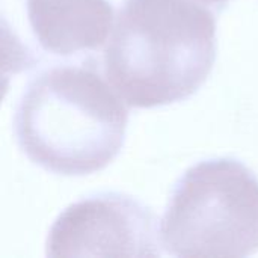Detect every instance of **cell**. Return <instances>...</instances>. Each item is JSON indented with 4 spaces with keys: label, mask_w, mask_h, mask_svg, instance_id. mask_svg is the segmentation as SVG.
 Returning a JSON list of instances; mask_svg holds the SVG:
<instances>
[{
    "label": "cell",
    "mask_w": 258,
    "mask_h": 258,
    "mask_svg": "<svg viewBox=\"0 0 258 258\" xmlns=\"http://www.w3.org/2000/svg\"><path fill=\"white\" fill-rule=\"evenodd\" d=\"M160 242L183 258H243L258 251V178L242 162L189 168L160 222Z\"/></svg>",
    "instance_id": "cell-3"
},
{
    "label": "cell",
    "mask_w": 258,
    "mask_h": 258,
    "mask_svg": "<svg viewBox=\"0 0 258 258\" xmlns=\"http://www.w3.org/2000/svg\"><path fill=\"white\" fill-rule=\"evenodd\" d=\"M203 5H212V6H224L228 0H195Z\"/></svg>",
    "instance_id": "cell-6"
},
{
    "label": "cell",
    "mask_w": 258,
    "mask_h": 258,
    "mask_svg": "<svg viewBox=\"0 0 258 258\" xmlns=\"http://www.w3.org/2000/svg\"><path fill=\"white\" fill-rule=\"evenodd\" d=\"M23 12L36 45L60 57L101 47L115 20L109 0H24Z\"/></svg>",
    "instance_id": "cell-5"
},
{
    "label": "cell",
    "mask_w": 258,
    "mask_h": 258,
    "mask_svg": "<svg viewBox=\"0 0 258 258\" xmlns=\"http://www.w3.org/2000/svg\"><path fill=\"white\" fill-rule=\"evenodd\" d=\"M216 59V20L195 0H125L104 48V76L127 106L194 95Z\"/></svg>",
    "instance_id": "cell-1"
},
{
    "label": "cell",
    "mask_w": 258,
    "mask_h": 258,
    "mask_svg": "<svg viewBox=\"0 0 258 258\" xmlns=\"http://www.w3.org/2000/svg\"><path fill=\"white\" fill-rule=\"evenodd\" d=\"M154 215L121 194L89 197L67 207L54 221L47 255L67 257H159Z\"/></svg>",
    "instance_id": "cell-4"
},
{
    "label": "cell",
    "mask_w": 258,
    "mask_h": 258,
    "mask_svg": "<svg viewBox=\"0 0 258 258\" xmlns=\"http://www.w3.org/2000/svg\"><path fill=\"white\" fill-rule=\"evenodd\" d=\"M94 62L57 65L33 79L15 112L23 153L47 171L82 177L104 169L124 145L128 110Z\"/></svg>",
    "instance_id": "cell-2"
}]
</instances>
